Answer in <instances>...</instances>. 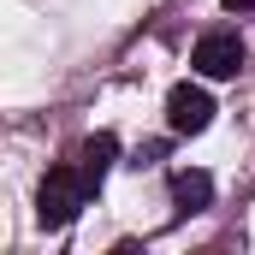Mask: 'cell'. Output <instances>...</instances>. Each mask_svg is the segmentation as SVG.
Listing matches in <instances>:
<instances>
[{
  "label": "cell",
  "mask_w": 255,
  "mask_h": 255,
  "mask_svg": "<svg viewBox=\"0 0 255 255\" xmlns=\"http://www.w3.org/2000/svg\"><path fill=\"white\" fill-rule=\"evenodd\" d=\"M113 154H119V142H113L107 130H101V136H89V142L77 148V166H83V178H89V184H101V178H107V166H113Z\"/></svg>",
  "instance_id": "obj_4"
},
{
  "label": "cell",
  "mask_w": 255,
  "mask_h": 255,
  "mask_svg": "<svg viewBox=\"0 0 255 255\" xmlns=\"http://www.w3.org/2000/svg\"><path fill=\"white\" fill-rule=\"evenodd\" d=\"M214 119V95L208 89H196V83H178L172 95H166V125L178 130V136H196V130H208Z\"/></svg>",
  "instance_id": "obj_3"
},
{
  "label": "cell",
  "mask_w": 255,
  "mask_h": 255,
  "mask_svg": "<svg viewBox=\"0 0 255 255\" xmlns=\"http://www.w3.org/2000/svg\"><path fill=\"white\" fill-rule=\"evenodd\" d=\"M89 196H95V184L83 178L77 160H71V166H54V172L42 178V226H71V214H77Z\"/></svg>",
  "instance_id": "obj_1"
},
{
  "label": "cell",
  "mask_w": 255,
  "mask_h": 255,
  "mask_svg": "<svg viewBox=\"0 0 255 255\" xmlns=\"http://www.w3.org/2000/svg\"><path fill=\"white\" fill-rule=\"evenodd\" d=\"M172 202H178L184 214L208 208V202H214V178H208V172H172Z\"/></svg>",
  "instance_id": "obj_5"
},
{
  "label": "cell",
  "mask_w": 255,
  "mask_h": 255,
  "mask_svg": "<svg viewBox=\"0 0 255 255\" xmlns=\"http://www.w3.org/2000/svg\"><path fill=\"white\" fill-rule=\"evenodd\" d=\"M226 6H232V12H255V0H226Z\"/></svg>",
  "instance_id": "obj_6"
},
{
  "label": "cell",
  "mask_w": 255,
  "mask_h": 255,
  "mask_svg": "<svg viewBox=\"0 0 255 255\" xmlns=\"http://www.w3.org/2000/svg\"><path fill=\"white\" fill-rule=\"evenodd\" d=\"M190 65L202 77H238V65H244V42L232 36V30H208L202 42H196Z\"/></svg>",
  "instance_id": "obj_2"
}]
</instances>
